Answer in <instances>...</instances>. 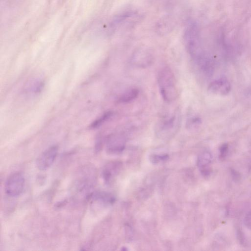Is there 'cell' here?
<instances>
[{
  "label": "cell",
  "mask_w": 251,
  "mask_h": 251,
  "mask_svg": "<svg viewBox=\"0 0 251 251\" xmlns=\"http://www.w3.org/2000/svg\"><path fill=\"white\" fill-rule=\"evenodd\" d=\"M113 115V112L108 111L103 114L100 117L95 120L90 126L91 129H95L101 126L103 123L111 118Z\"/></svg>",
  "instance_id": "9c48e42d"
},
{
  "label": "cell",
  "mask_w": 251,
  "mask_h": 251,
  "mask_svg": "<svg viewBox=\"0 0 251 251\" xmlns=\"http://www.w3.org/2000/svg\"><path fill=\"white\" fill-rule=\"evenodd\" d=\"M231 85L227 79L221 78L212 81L208 86V91L213 94L227 95L230 91Z\"/></svg>",
  "instance_id": "5b68a950"
},
{
  "label": "cell",
  "mask_w": 251,
  "mask_h": 251,
  "mask_svg": "<svg viewBox=\"0 0 251 251\" xmlns=\"http://www.w3.org/2000/svg\"><path fill=\"white\" fill-rule=\"evenodd\" d=\"M25 185V178L20 172L11 174L7 178L5 185V193L10 197H17L24 191Z\"/></svg>",
  "instance_id": "7a4b0ae2"
},
{
  "label": "cell",
  "mask_w": 251,
  "mask_h": 251,
  "mask_svg": "<svg viewBox=\"0 0 251 251\" xmlns=\"http://www.w3.org/2000/svg\"><path fill=\"white\" fill-rule=\"evenodd\" d=\"M139 91L137 88L130 89L124 92L119 98V101L121 103H128L136 99Z\"/></svg>",
  "instance_id": "ba28073f"
},
{
  "label": "cell",
  "mask_w": 251,
  "mask_h": 251,
  "mask_svg": "<svg viewBox=\"0 0 251 251\" xmlns=\"http://www.w3.org/2000/svg\"><path fill=\"white\" fill-rule=\"evenodd\" d=\"M179 120L177 114H173L170 117L162 119L156 126V134L160 137L171 136L178 129Z\"/></svg>",
  "instance_id": "3957f363"
},
{
  "label": "cell",
  "mask_w": 251,
  "mask_h": 251,
  "mask_svg": "<svg viewBox=\"0 0 251 251\" xmlns=\"http://www.w3.org/2000/svg\"><path fill=\"white\" fill-rule=\"evenodd\" d=\"M228 151V145L224 144L220 148V157L224 158L226 156Z\"/></svg>",
  "instance_id": "8fae6325"
},
{
  "label": "cell",
  "mask_w": 251,
  "mask_h": 251,
  "mask_svg": "<svg viewBox=\"0 0 251 251\" xmlns=\"http://www.w3.org/2000/svg\"><path fill=\"white\" fill-rule=\"evenodd\" d=\"M211 154L208 151L202 152L198 157V166L201 172L205 176H208L210 173L209 165L211 162Z\"/></svg>",
  "instance_id": "52a82bcc"
},
{
  "label": "cell",
  "mask_w": 251,
  "mask_h": 251,
  "mask_svg": "<svg viewBox=\"0 0 251 251\" xmlns=\"http://www.w3.org/2000/svg\"><path fill=\"white\" fill-rule=\"evenodd\" d=\"M58 152V147L52 146L43 151L37 158L36 164L41 171L49 169L53 163Z\"/></svg>",
  "instance_id": "277c9868"
},
{
  "label": "cell",
  "mask_w": 251,
  "mask_h": 251,
  "mask_svg": "<svg viewBox=\"0 0 251 251\" xmlns=\"http://www.w3.org/2000/svg\"><path fill=\"white\" fill-rule=\"evenodd\" d=\"M107 150L112 153L121 152L125 147L124 139L120 135L110 136L107 140Z\"/></svg>",
  "instance_id": "8992f818"
},
{
  "label": "cell",
  "mask_w": 251,
  "mask_h": 251,
  "mask_svg": "<svg viewBox=\"0 0 251 251\" xmlns=\"http://www.w3.org/2000/svg\"><path fill=\"white\" fill-rule=\"evenodd\" d=\"M201 123V119L199 117H192L188 119L186 126L190 129H193L198 126Z\"/></svg>",
  "instance_id": "30bf717a"
},
{
  "label": "cell",
  "mask_w": 251,
  "mask_h": 251,
  "mask_svg": "<svg viewBox=\"0 0 251 251\" xmlns=\"http://www.w3.org/2000/svg\"><path fill=\"white\" fill-rule=\"evenodd\" d=\"M157 82L161 95L164 101L171 102L178 96L174 75L168 67L162 68L157 74Z\"/></svg>",
  "instance_id": "6da1fadb"
},
{
  "label": "cell",
  "mask_w": 251,
  "mask_h": 251,
  "mask_svg": "<svg viewBox=\"0 0 251 251\" xmlns=\"http://www.w3.org/2000/svg\"><path fill=\"white\" fill-rule=\"evenodd\" d=\"M244 222L245 225L248 228H251V212L247 214L245 218Z\"/></svg>",
  "instance_id": "7c38bea8"
}]
</instances>
